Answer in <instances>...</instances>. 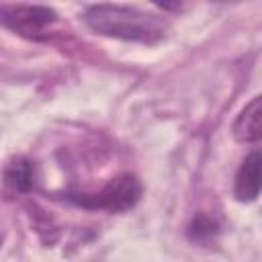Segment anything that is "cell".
Instances as JSON below:
<instances>
[{
	"label": "cell",
	"instance_id": "1",
	"mask_svg": "<svg viewBox=\"0 0 262 262\" xmlns=\"http://www.w3.org/2000/svg\"><path fill=\"white\" fill-rule=\"evenodd\" d=\"M82 18L86 27L98 35L139 43H156L166 35L168 29V20L164 16L123 4L88 6Z\"/></svg>",
	"mask_w": 262,
	"mask_h": 262
},
{
	"label": "cell",
	"instance_id": "2",
	"mask_svg": "<svg viewBox=\"0 0 262 262\" xmlns=\"http://www.w3.org/2000/svg\"><path fill=\"white\" fill-rule=\"evenodd\" d=\"M141 196V182L135 174H119L102 190L94 194H70V201L84 209H100L108 213H121L137 205Z\"/></svg>",
	"mask_w": 262,
	"mask_h": 262
},
{
	"label": "cell",
	"instance_id": "3",
	"mask_svg": "<svg viewBox=\"0 0 262 262\" xmlns=\"http://www.w3.org/2000/svg\"><path fill=\"white\" fill-rule=\"evenodd\" d=\"M57 20L49 6L39 4H0V25L27 39H45L47 29Z\"/></svg>",
	"mask_w": 262,
	"mask_h": 262
},
{
	"label": "cell",
	"instance_id": "4",
	"mask_svg": "<svg viewBox=\"0 0 262 262\" xmlns=\"http://www.w3.org/2000/svg\"><path fill=\"white\" fill-rule=\"evenodd\" d=\"M260 192V154L254 149L246 160L242 162L235 182H233V194L239 203H252L256 201Z\"/></svg>",
	"mask_w": 262,
	"mask_h": 262
},
{
	"label": "cell",
	"instance_id": "5",
	"mask_svg": "<svg viewBox=\"0 0 262 262\" xmlns=\"http://www.w3.org/2000/svg\"><path fill=\"white\" fill-rule=\"evenodd\" d=\"M2 180L12 192H29L35 186V166H33V162L25 156L12 158L2 170Z\"/></svg>",
	"mask_w": 262,
	"mask_h": 262
},
{
	"label": "cell",
	"instance_id": "6",
	"mask_svg": "<svg viewBox=\"0 0 262 262\" xmlns=\"http://www.w3.org/2000/svg\"><path fill=\"white\" fill-rule=\"evenodd\" d=\"M233 137L242 143H256L260 139V96H254L237 115Z\"/></svg>",
	"mask_w": 262,
	"mask_h": 262
},
{
	"label": "cell",
	"instance_id": "7",
	"mask_svg": "<svg viewBox=\"0 0 262 262\" xmlns=\"http://www.w3.org/2000/svg\"><path fill=\"white\" fill-rule=\"evenodd\" d=\"M219 231V225L213 217L205 215V213H199L192 217L190 225H188V239L194 242V244H207L211 242Z\"/></svg>",
	"mask_w": 262,
	"mask_h": 262
}]
</instances>
